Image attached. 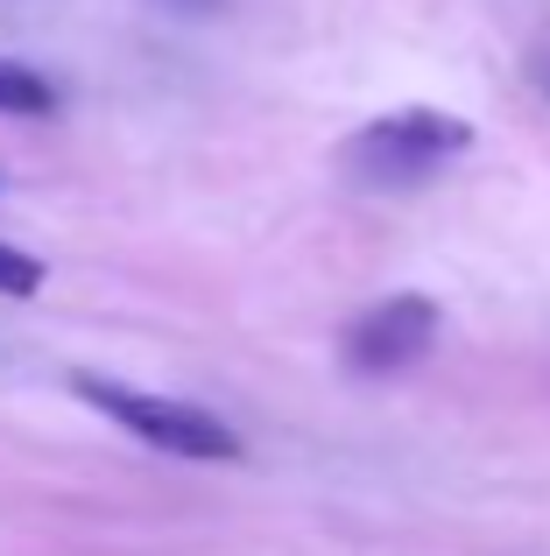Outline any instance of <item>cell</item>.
<instances>
[{"mask_svg": "<svg viewBox=\"0 0 550 556\" xmlns=\"http://www.w3.org/2000/svg\"><path fill=\"white\" fill-rule=\"evenodd\" d=\"M466 149H473V127L459 121V113L402 106V113H382V121L360 127L339 149V163L360 190H410V184L438 177L445 163H459Z\"/></svg>", "mask_w": 550, "mask_h": 556, "instance_id": "obj_1", "label": "cell"}, {"mask_svg": "<svg viewBox=\"0 0 550 556\" xmlns=\"http://www.w3.org/2000/svg\"><path fill=\"white\" fill-rule=\"evenodd\" d=\"M71 388H78L85 402L99 408V416L121 422L127 437H141L149 451H163V458H198V465H226V458H240V437L226 430L212 408H198V402L141 394V388H121V380H99V374H78Z\"/></svg>", "mask_w": 550, "mask_h": 556, "instance_id": "obj_2", "label": "cell"}, {"mask_svg": "<svg viewBox=\"0 0 550 556\" xmlns=\"http://www.w3.org/2000/svg\"><path fill=\"white\" fill-rule=\"evenodd\" d=\"M438 345V303L430 296H388V303H374V311H360L353 325H346V367L353 374H402V367H416V359Z\"/></svg>", "mask_w": 550, "mask_h": 556, "instance_id": "obj_3", "label": "cell"}, {"mask_svg": "<svg viewBox=\"0 0 550 556\" xmlns=\"http://www.w3.org/2000/svg\"><path fill=\"white\" fill-rule=\"evenodd\" d=\"M57 106H64V92H57V85L42 78L36 64H14V56H0V113H14V121H50Z\"/></svg>", "mask_w": 550, "mask_h": 556, "instance_id": "obj_4", "label": "cell"}, {"mask_svg": "<svg viewBox=\"0 0 550 556\" xmlns=\"http://www.w3.org/2000/svg\"><path fill=\"white\" fill-rule=\"evenodd\" d=\"M36 289H42V261L0 240V296H36Z\"/></svg>", "mask_w": 550, "mask_h": 556, "instance_id": "obj_5", "label": "cell"}, {"mask_svg": "<svg viewBox=\"0 0 550 556\" xmlns=\"http://www.w3.org/2000/svg\"><path fill=\"white\" fill-rule=\"evenodd\" d=\"M537 78H543V92H550V56H543V71H537Z\"/></svg>", "mask_w": 550, "mask_h": 556, "instance_id": "obj_6", "label": "cell"}]
</instances>
